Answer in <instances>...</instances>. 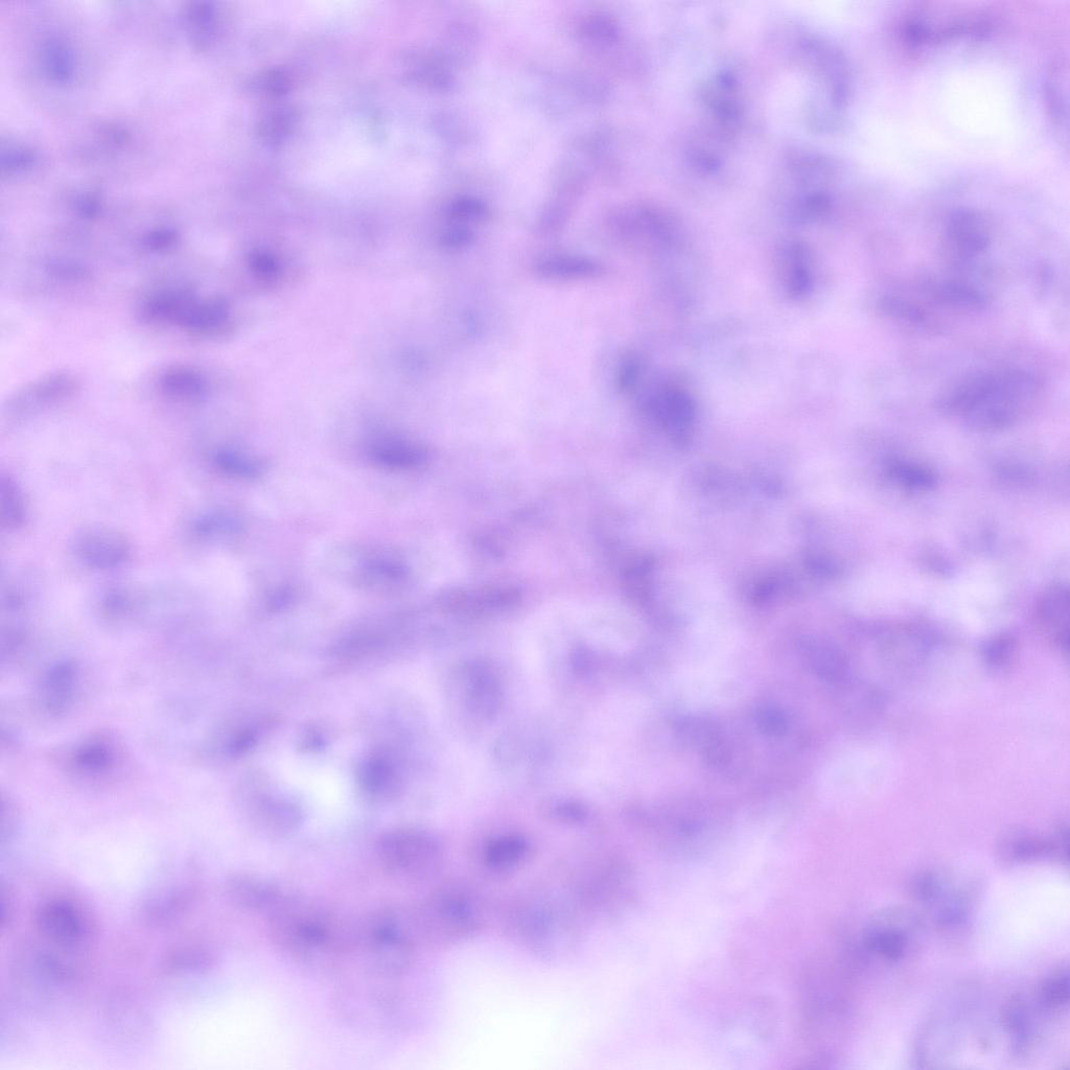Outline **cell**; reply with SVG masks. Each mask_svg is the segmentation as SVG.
<instances>
[{
	"mask_svg": "<svg viewBox=\"0 0 1070 1070\" xmlns=\"http://www.w3.org/2000/svg\"><path fill=\"white\" fill-rule=\"evenodd\" d=\"M268 938L291 964L313 973H329L352 948L339 920L325 907L286 892L267 915Z\"/></svg>",
	"mask_w": 1070,
	"mask_h": 1070,
	"instance_id": "cell-1",
	"label": "cell"
},
{
	"mask_svg": "<svg viewBox=\"0 0 1070 1070\" xmlns=\"http://www.w3.org/2000/svg\"><path fill=\"white\" fill-rule=\"evenodd\" d=\"M1039 389L1028 370L1006 368L984 372L948 389L938 410L963 418L976 432L993 433L1011 428L1033 402Z\"/></svg>",
	"mask_w": 1070,
	"mask_h": 1070,
	"instance_id": "cell-2",
	"label": "cell"
},
{
	"mask_svg": "<svg viewBox=\"0 0 1070 1070\" xmlns=\"http://www.w3.org/2000/svg\"><path fill=\"white\" fill-rule=\"evenodd\" d=\"M584 922L563 895L534 892L511 903L505 928L511 942L529 956L561 964L583 946Z\"/></svg>",
	"mask_w": 1070,
	"mask_h": 1070,
	"instance_id": "cell-3",
	"label": "cell"
},
{
	"mask_svg": "<svg viewBox=\"0 0 1070 1070\" xmlns=\"http://www.w3.org/2000/svg\"><path fill=\"white\" fill-rule=\"evenodd\" d=\"M562 895L581 919L613 923L633 910L638 897L636 874L616 859H589L560 874Z\"/></svg>",
	"mask_w": 1070,
	"mask_h": 1070,
	"instance_id": "cell-4",
	"label": "cell"
},
{
	"mask_svg": "<svg viewBox=\"0 0 1070 1070\" xmlns=\"http://www.w3.org/2000/svg\"><path fill=\"white\" fill-rule=\"evenodd\" d=\"M403 915L417 946L458 945L477 937L484 925L481 904L458 888L440 889Z\"/></svg>",
	"mask_w": 1070,
	"mask_h": 1070,
	"instance_id": "cell-5",
	"label": "cell"
},
{
	"mask_svg": "<svg viewBox=\"0 0 1070 1070\" xmlns=\"http://www.w3.org/2000/svg\"><path fill=\"white\" fill-rule=\"evenodd\" d=\"M372 973L383 979L400 978L412 967L417 944L402 912L385 911L372 917L353 945Z\"/></svg>",
	"mask_w": 1070,
	"mask_h": 1070,
	"instance_id": "cell-6",
	"label": "cell"
},
{
	"mask_svg": "<svg viewBox=\"0 0 1070 1070\" xmlns=\"http://www.w3.org/2000/svg\"><path fill=\"white\" fill-rule=\"evenodd\" d=\"M378 854L386 875L402 883H421L438 875L443 851L427 833L398 830L382 837Z\"/></svg>",
	"mask_w": 1070,
	"mask_h": 1070,
	"instance_id": "cell-7",
	"label": "cell"
},
{
	"mask_svg": "<svg viewBox=\"0 0 1070 1070\" xmlns=\"http://www.w3.org/2000/svg\"><path fill=\"white\" fill-rule=\"evenodd\" d=\"M40 934L56 945L76 948L90 937V923L80 907L65 898L41 902L35 912Z\"/></svg>",
	"mask_w": 1070,
	"mask_h": 1070,
	"instance_id": "cell-8",
	"label": "cell"
},
{
	"mask_svg": "<svg viewBox=\"0 0 1070 1070\" xmlns=\"http://www.w3.org/2000/svg\"><path fill=\"white\" fill-rule=\"evenodd\" d=\"M79 388L76 377L59 372L43 377L15 392L6 406L10 415L28 414L73 397Z\"/></svg>",
	"mask_w": 1070,
	"mask_h": 1070,
	"instance_id": "cell-9",
	"label": "cell"
},
{
	"mask_svg": "<svg viewBox=\"0 0 1070 1070\" xmlns=\"http://www.w3.org/2000/svg\"><path fill=\"white\" fill-rule=\"evenodd\" d=\"M224 889L227 899L239 910L266 916L286 894L277 883L250 873L231 874Z\"/></svg>",
	"mask_w": 1070,
	"mask_h": 1070,
	"instance_id": "cell-10",
	"label": "cell"
},
{
	"mask_svg": "<svg viewBox=\"0 0 1070 1070\" xmlns=\"http://www.w3.org/2000/svg\"><path fill=\"white\" fill-rule=\"evenodd\" d=\"M946 235L950 246L966 259L978 257L991 245L988 221L978 209L971 207L956 209L950 215Z\"/></svg>",
	"mask_w": 1070,
	"mask_h": 1070,
	"instance_id": "cell-11",
	"label": "cell"
},
{
	"mask_svg": "<svg viewBox=\"0 0 1070 1070\" xmlns=\"http://www.w3.org/2000/svg\"><path fill=\"white\" fill-rule=\"evenodd\" d=\"M76 551L86 565L97 569L120 566L130 553L123 535L107 528L85 531L76 542Z\"/></svg>",
	"mask_w": 1070,
	"mask_h": 1070,
	"instance_id": "cell-12",
	"label": "cell"
},
{
	"mask_svg": "<svg viewBox=\"0 0 1070 1070\" xmlns=\"http://www.w3.org/2000/svg\"><path fill=\"white\" fill-rule=\"evenodd\" d=\"M1070 599L1067 588L1055 586L1046 590L1038 599L1035 619L1042 631L1051 635L1055 643L1067 654L1069 644Z\"/></svg>",
	"mask_w": 1070,
	"mask_h": 1070,
	"instance_id": "cell-13",
	"label": "cell"
},
{
	"mask_svg": "<svg viewBox=\"0 0 1070 1070\" xmlns=\"http://www.w3.org/2000/svg\"><path fill=\"white\" fill-rule=\"evenodd\" d=\"M531 856L530 844L524 837L509 835L501 837L484 851L483 865L497 876L514 875L522 870Z\"/></svg>",
	"mask_w": 1070,
	"mask_h": 1070,
	"instance_id": "cell-14",
	"label": "cell"
},
{
	"mask_svg": "<svg viewBox=\"0 0 1070 1070\" xmlns=\"http://www.w3.org/2000/svg\"><path fill=\"white\" fill-rule=\"evenodd\" d=\"M160 388L167 397L181 401H199L207 393V383L199 372L191 367H175L160 380Z\"/></svg>",
	"mask_w": 1070,
	"mask_h": 1070,
	"instance_id": "cell-15",
	"label": "cell"
},
{
	"mask_svg": "<svg viewBox=\"0 0 1070 1070\" xmlns=\"http://www.w3.org/2000/svg\"><path fill=\"white\" fill-rule=\"evenodd\" d=\"M363 788L372 797L384 798L397 792L399 774L394 765L382 756L368 759L360 773Z\"/></svg>",
	"mask_w": 1070,
	"mask_h": 1070,
	"instance_id": "cell-16",
	"label": "cell"
},
{
	"mask_svg": "<svg viewBox=\"0 0 1070 1070\" xmlns=\"http://www.w3.org/2000/svg\"><path fill=\"white\" fill-rule=\"evenodd\" d=\"M215 963L216 957L211 951L201 947L184 946L170 950L161 961V969L174 975L192 974L208 971Z\"/></svg>",
	"mask_w": 1070,
	"mask_h": 1070,
	"instance_id": "cell-17",
	"label": "cell"
},
{
	"mask_svg": "<svg viewBox=\"0 0 1070 1070\" xmlns=\"http://www.w3.org/2000/svg\"><path fill=\"white\" fill-rule=\"evenodd\" d=\"M194 901L192 889L170 891L150 898L143 906V917L151 924H165L177 919Z\"/></svg>",
	"mask_w": 1070,
	"mask_h": 1070,
	"instance_id": "cell-18",
	"label": "cell"
},
{
	"mask_svg": "<svg viewBox=\"0 0 1070 1070\" xmlns=\"http://www.w3.org/2000/svg\"><path fill=\"white\" fill-rule=\"evenodd\" d=\"M888 475L899 486L915 492L933 491L938 483L932 470L914 462H894L889 467Z\"/></svg>",
	"mask_w": 1070,
	"mask_h": 1070,
	"instance_id": "cell-19",
	"label": "cell"
},
{
	"mask_svg": "<svg viewBox=\"0 0 1070 1070\" xmlns=\"http://www.w3.org/2000/svg\"><path fill=\"white\" fill-rule=\"evenodd\" d=\"M939 304L958 310L976 311L987 304L985 295L978 289L960 282L941 284L935 293Z\"/></svg>",
	"mask_w": 1070,
	"mask_h": 1070,
	"instance_id": "cell-20",
	"label": "cell"
},
{
	"mask_svg": "<svg viewBox=\"0 0 1070 1070\" xmlns=\"http://www.w3.org/2000/svg\"><path fill=\"white\" fill-rule=\"evenodd\" d=\"M537 269L545 277L563 279L589 278L601 273V267L590 260L565 257L543 260Z\"/></svg>",
	"mask_w": 1070,
	"mask_h": 1070,
	"instance_id": "cell-21",
	"label": "cell"
},
{
	"mask_svg": "<svg viewBox=\"0 0 1070 1070\" xmlns=\"http://www.w3.org/2000/svg\"><path fill=\"white\" fill-rule=\"evenodd\" d=\"M1049 102L1055 124L1063 132L1068 129V77L1067 68L1059 64L1048 81Z\"/></svg>",
	"mask_w": 1070,
	"mask_h": 1070,
	"instance_id": "cell-22",
	"label": "cell"
},
{
	"mask_svg": "<svg viewBox=\"0 0 1070 1070\" xmlns=\"http://www.w3.org/2000/svg\"><path fill=\"white\" fill-rule=\"evenodd\" d=\"M74 668L69 665H60L50 673L45 681V692L48 694V706L59 709L63 707L71 696L74 686Z\"/></svg>",
	"mask_w": 1070,
	"mask_h": 1070,
	"instance_id": "cell-23",
	"label": "cell"
},
{
	"mask_svg": "<svg viewBox=\"0 0 1070 1070\" xmlns=\"http://www.w3.org/2000/svg\"><path fill=\"white\" fill-rule=\"evenodd\" d=\"M3 523L7 528H18L26 519L25 502L16 483L2 476Z\"/></svg>",
	"mask_w": 1070,
	"mask_h": 1070,
	"instance_id": "cell-24",
	"label": "cell"
},
{
	"mask_svg": "<svg viewBox=\"0 0 1070 1070\" xmlns=\"http://www.w3.org/2000/svg\"><path fill=\"white\" fill-rule=\"evenodd\" d=\"M1016 651V641L1010 634H999L989 639L983 647V659L991 667L1007 665Z\"/></svg>",
	"mask_w": 1070,
	"mask_h": 1070,
	"instance_id": "cell-25",
	"label": "cell"
},
{
	"mask_svg": "<svg viewBox=\"0 0 1070 1070\" xmlns=\"http://www.w3.org/2000/svg\"><path fill=\"white\" fill-rule=\"evenodd\" d=\"M76 760L82 769L88 772H99L112 764L113 754L105 743L91 742L79 750Z\"/></svg>",
	"mask_w": 1070,
	"mask_h": 1070,
	"instance_id": "cell-26",
	"label": "cell"
},
{
	"mask_svg": "<svg viewBox=\"0 0 1070 1070\" xmlns=\"http://www.w3.org/2000/svg\"><path fill=\"white\" fill-rule=\"evenodd\" d=\"M880 307L885 313L901 321L924 325L927 322L926 313L911 302L898 297H885L880 302Z\"/></svg>",
	"mask_w": 1070,
	"mask_h": 1070,
	"instance_id": "cell-27",
	"label": "cell"
},
{
	"mask_svg": "<svg viewBox=\"0 0 1070 1070\" xmlns=\"http://www.w3.org/2000/svg\"><path fill=\"white\" fill-rule=\"evenodd\" d=\"M869 945L880 955L890 959H897L902 955L904 939L897 933H880L869 939Z\"/></svg>",
	"mask_w": 1070,
	"mask_h": 1070,
	"instance_id": "cell-28",
	"label": "cell"
},
{
	"mask_svg": "<svg viewBox=\"0 0 1070 1070\" xmlns=\"http://www.w3.org/2000/svg\"><path fill=\"white\" fill-rule=\"evenodd\" d=\"M292 124V118L287 112L275 113L266 121V125L263 126L264 134L267 135L271 141H277L282 136L286 135L289 127Z\"/></svg>",
	"mask_w": 1070,
	"mask_h": 1070,
	"instance_id": "cell-29",
	"label": "cell"
},
{
	"mask_svg": "<svg viewBox=\"0 0 1070 1070\" xmlns=\"http://www.w3.org/2000/svg\"><path fill=\"white\" fill-rule=\"evenodd\" d=\"M1045 994L1046 998H1048L1049 1002L1052 1004L1055 1003L1060 1005L1064 1003L1068 997L1067 980L1060 978L1051 983L1050 986L1046 988Z\"/></svg>",
	"mask_w": 1070,
	"mask_h": 1070,
	"instance_id": "cell-30",
	"label": "cell"
},
{
	"mask_svg": "<svg viewBox=\"0 0 1070 1070\" xmlns=\"http://www.w3.org/2000/svg\"><path fill=\"white\" fill-rule=\"evenodd\" d=\"M254 271L255 273L262 275L264 278H271L277 271V266L269 257H257L254 259Z\"/></svg>",
	"mask_w": 1070,
	"mask_h": 1070,
	"instance_id": "cell-31",
	"label": "cell"
},
{
	"mask_svg": "<svg viewBox=\"0 0 1070 1070\" xmlns=\"http://www.w3.org/2000/svg\"><path fill=\"white\" fill-rule=\"evenodd\" d=\"M637 374H638V366H637V364L635 362L630 361V362L625 363V365L621 369V375H620V385H621V387L624 388V389L630 388L634 384V382H635V380L637 378Z\"/></svg>",
	"mask_w": 1070,
	"mask_h": 1070,
	"instance_id": "cell-32",
	"label": "cell"
},
{
	"mask_svg": "<svg viewBox=\"0 0 1070 1070\" xmlns=\"http://www.w3.org/2000/svg\"><path fill=\"white\" fill-rule=\"evenodd\" d=\"M2 895V929L4 930L7 926H10L13 910L10 894L7 893L5 888H3Z\"/></svg>",
	"mask_w": 1070,
	"mask_h": 1070,
	"instance_id": "cell-33",
	"label": "cell"
}]
</instances>
